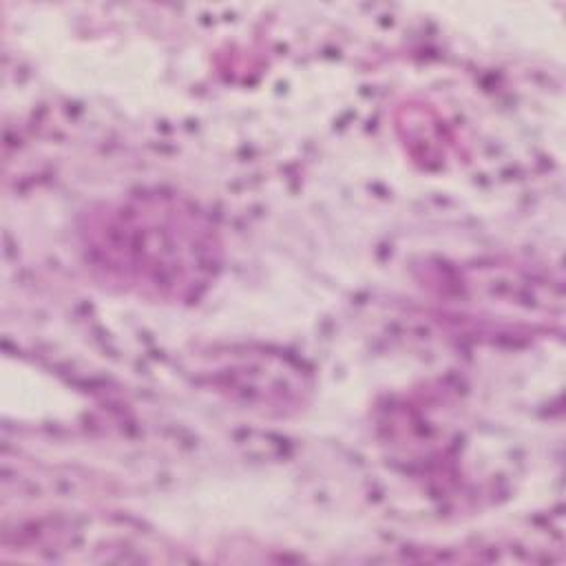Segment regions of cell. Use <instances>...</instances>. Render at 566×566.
<instances>
[{"label": "cell", "mask_w": 566, "mask_h": 566, "mask_svg": "<svg viewBox=\"0 0 566 566\" xmlns=\"http://www.w3.org/2000/svg\"><path fill=\"white\" fill-rule=\"evenodd\" d=\"M86 256L113 283L157 298H192L217 268L212 228L175 199L157 195L93 214Z\"/></svg>", "instance_id": "cell-1"}]
</instances>
